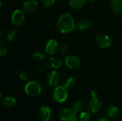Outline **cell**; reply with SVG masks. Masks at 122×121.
<instances>
[{
  "label": "cell",
  "instance_id": "6da1fadb",
  "mask_svg": "<svg viewBox=\"0 0 122 121\" xmlns=\"http://www.w3.org/2000/svg\"><path fill=\"white\" fill-rule=\"evenodd\" d=\"M56 27L61 33L69 34L76 29V23L73 16L66 13L59 16L56 22Z\"/></svg>",
  "mask_w": 122,
  "mask_h": 121
},
{
  "label": "cell",
  "instance_id": "7a4b0ae2",
  "mask_svg": "<svg viewBox=\"0 0 122 121\" xmlns=\"http://www.w3.org/2000/svg\"><path fill=\"white\" fill-rule=\"evenodd\" d=\"M52 96L54 100L59 103H62L65 102L68 98V91L67 88L64 86H56L52 93Z\"/></svg>",
  "mask_w": 122,
  "mask_h": 121
},
{
  "label": "cell",
  "instance_id": "3957f363",
  "mask_svg": "<svg viewBox=\"0 0 122 121\" xmlns=\"http://www.w3.org/2000/svg\"><path fill=\"white\" fill-rule=\"evenodd\" d=\"M25 92L26 93L31 97H36L41 92V86L36 81H29L25 86Z\"/></svg>",
  "mask_w": 122,
  "mask_h": 121
},
{
  "label": "cell",
  "instance_id": "277c9868",
  "mask_svg": "<svg viewBox=\"0 0 122 121\" xmlns=\"http://www.w3.org/2000/svg\"><path fill=\"white\" fill-rule=\"evenodd\" d=\"M11 24L14 27L19 28L23 26L25 21V15L24 12L20 9L14 10L11 16Z\"/></svg>",
  "mask_w": 122,
  "mask_h": 121
},
{
  "label": "cell",
  "instance_id": "5b68a950",
  "mask_svg": "<svg viewBox=\"0 0 122 121\" xmlns=\"http://www.w3.org/2000/svg\"><path fill=\"white\" fill-rule=\"evenodd\" d=\"M59 118L60 121H76L77 116L76 112L71 108L62 109L59 114Z\"/></svg>",
  "mask_w": 122,
  "mask_h": 121
},
{
  "label": "cell",
  "instance_id": "8992f818",
  "mask_svg": "<svg viewBox=\"0 0 122 121\" xmlns=\"http://www.w3.org/2000/svg\"><path fill=\"white\" fill-rule=\"evenodd\" d=\"M96 44L101 48H107L111 46L112 40L108 35H99L95 39Z\"/></svg>",
  "mask_w": 122,
  "mask_h": 121
},
{
  "label": "cell",
  "instance_id": "52a82bcc",
  "mask_svg": "<svg viewBox=\"0 0 122 121\" xmlns=\"http://www.w3.org/2000/svg\"><path fill=\"white\" fill-rule=\"evenodd\" d=\"M65 64L70 69H77L81 66V61L77 56L69 55L65 58Z\"/></svg>",
  "mask_w": 122,
  "mask_h": 121
},
{
  "label": "cell",
  "instance_id": "ba28073f",
  "mask_svg": "<svg viewBox=\"0 0 122 121\" xmlns=\"http://www.w3.org/2000/svg\"><path fill=\"white\" fill-rule=\"evenodd\" d=\"M59 44L58 42L55 39H49L45 46V52L49 56H53L59 50Z\"/></svg>",
  "mask_w": 122,
  "mask_h": 121
},
{
  "label": "cell",
  "instance_id": "9c48e42d",
  "mask_svg": "<svg viewBox=\"0 0 122 121\" xmlns=\"http://www.w3.org/2000/svg\"><path fill=\"white\" fill-rule=\"evenodd\" d=\"M46 81L49 86H56L59 83L60 76L56 71H51L46 76Z\"/></svg>",
  "mask_w": 122,
  "mask_h": 121
},
{
  "label": "cell",
  "instance_id": "30bf717a",
  "mask_svg": "<svg viewBox=\"0 0 122 121\" xmlns=\"http://www.w3.org/2000/svg\"><path fill=\"white\" fill-rule=\"evenodd\" d=\"M87 108L88 110L93 113H98L102 108V102L97 98H92L88 103Z\"/></svg>",
  "mask_w": 122,
  "mask_h": 121
},
{
  "label": "cell",
  "instance_id": "8fae6325",
  "mask_svg": "<svg viewBox=\"0 0 122 121\" xmlns=\"http://www.w3.org/2000/svg\"><path fill=\"white\" fill-rule=\"evenodd\" d=\"M22 7L26 12L33 13L38 9L39 4L36 0H26L22 4Z\"/></svg>",
  "mask_w": 122,
  "mask_h": 121
},
{
  "label": "cell",
  "instance_id": "7c38bea8",
  "mask_svg": "<svg viewBox=\"0 0 122 121\" xmlns=\"http://www.w3.org/2000/svg\"><path fill=\"white\" fill-rule=\"evenodd\" d=\"M39 116L42 121H50L52 116V111L51 108L47 106H42L39 110Z\"/></svg>",
  "mask_w": 122,
  "mask_h": 121
},
{
  "label": "cell",
  "instance_id": "4fadbf2b",
  "mask_svg": "<svg viewBox=\"0 0 122 121\" xmlns=\"http://www.w3.org/2000/svg\"><path fill=\"white\" fill-rule=\"evenodd\" d=\"M91 27V23L86 19H81L76 24V28L80 31H86Z\"/></svg>",
  "mask_w": 122,
  "mask_h": 121
},
{
  "label": "cell",
  "instance_id": "5bb4252c",
  "mask_svg": "<svg viewBox=\"0 0 122 121\" xmlns=\"http://www.w3.org/2000/svg\"><path fill=\"white\" fill-rule=\"evenodd\" d=\"M110 7L114 14H119L122 11V0H111Z\"/></svg>",
  "mask_w": 122,
  "mask_h": 121
},
{
  "label": "cell",
  "instance_id": "9a60e30c",
  "mask_svg": "<svg viewBox=\"0 0 122 121\" xmlns=\"http://www.w3.org/2000/svg\"><path fill=\"white\" fill-rule=\"evenodd\" d=\"M107 114L109 118L112 119H116L119 116V111L117 107L114 106H111L107 108Z\"/></svg>",
  "mask_w": 122,
  "mask_h": 121
},
{
  "label": "cell",
  "instance_id": "2e32d148",
  "mask_svg": "<svg viewBox=\"0 0 122 121\" xmlns=\"http://www.w3.org/2000/svg\"><path fill=\"white\" fill-rule=\"evenodd\" d=\"M50 66L53 68H59L62 65V61L57 57H51L49 62Z\"/></svg>",
  "mask_w": 122,
  "mask_h": 121
},
{
  "label": "cell",
  "instance_id": "e0dca14e",
  "mask_svg": "<svg viewBox=\"0 0 122 121\" xmlns=\"http://www.w3.org/2000/svg\"><path fill=\"white\" fill-rule=\"evenodd\" d=\"M86 4V0H69V5L74 9H81Z\"/></svg>",
  "mask_w": 122,
  "mask_h": 121
},
{
  "label": "cell",
  "instance_id": "ac0fdd59",
  "mask_svg": "<svg viewBox=\"0 0 122 121\" xmlns=\"http://www.w3.org/2000/svg\"><path fill=\"white\" fill-rule=\"evenodd\" d=\"M15 104H16V100L14 98H13L11 96H6L4 98L3 105L5 107L11 108V107H13Z\"/></svg>",
  "mask_w": 122,
  "mask_h": 121
},
{
  "label": "cell",
  "instance_id": "d6986e66",
  "mask_svg": "<svg viewBox=\"0 0 122 121\" xmlns=\"http://www.w3.org/2000/svg\"><path fill=\"white\" fill-rule=\"evenodd\" d=\"M85 104L82 101L80 100H77L74 103H73V110L77 113V112H80L84 108Z\"/></svg>",
  "mask_w": 122,
  "mask_h": 121
},
{
  "label": "cell",
  "instance_id": "ffe728a7",
  "mask_svg": "<svg viewBox=\"0 0 122 121\" xmlns=\"http://www.w3.org/2000/svg\"><path fill=\"white\" fill-rule=\"evenodd\" d=\"M75 83H76V80L73 77H69L65 83H64V86L65 88H66L67 89H69V88H72L74 86H75Z\"/></svg>",
  "mask_w": 122,
  "mask_h": 121
},
{
  "label": "cell",
  "instance_id": "44dd1931",
  "mask_svg": "<svg viewBox=\"0 0 122 121\" xmlns=\"http://www.w3.org/2000/svg\"><path fill=\"white\" fill-rule=\"evenodd\" d=\"M7 51H8V46L6 42L1 40L0 41V56L1 57L4 56L7 53Z\"/></svg>",
  "mask_w": 122,
  "mask_h": 121
},
{
  "label": "cell",
  "instance_id": "7402d4cb",
  "mask_svg": "<svg viewBox=\"0 0 122 121\" xmlns=\"http://www.w3.org/2000/svg\"><path fill=\"white\" fill-rule=\"evenodd\" d=\"M16 38V32L14 29H10L6 34V40L9 41H13Z\"/></svg>",
  "mask_w": 122,
  "mask_h": 121
},
{
  "label": "cell",
  "instance_id": "603a6c76",
  "mask_svg": "<svg viewBox=\"0 0 122 121\" xmlns=\"http://www.w3.org/2000/svg\"><path fill=\"white\" fill-rule=\"evenodd\" d=\"M91 115L88 112H82L79 116V121H90Z\"/></svg>",
  "mask_w": 122,
  "mask_h": 121
},
{
  "label": "cell",
  "instance_id": "cb8c5ba5",
  "mask_svg": "<svg viewBox=\"0 0 122 121\" xmlns=\"http://www.w3.org/2000/svg\"><path fill=\"white\" fill-rule=\"evenodd\" d=\"M31 58H32L34 60L36 61H41L42 60L44 59L45 56H44V53H41V52H36V53H34L32 55Z\"/></svg>",
  "mask_w": 122,
  "mask_h": 121
},
{
  "label": "cell",
  "instance_id": "d4e9b609",
  "mask_svg": "<svg viewBox=\"0 0 122 121\" xmlns=\"http://www.w3.org/2000/svg\"><path fill=\"white\" fill-rule=\"evenodd\" d=\"M49 67H51V66H50V65H49V63L44 64V65L41 66L38 68L37 72H38L39 73H41V74L44 73H46V72L48 71V69H49Z\"/></svg>",
  "mask_w": 122,
  "mask_h": 121
},
{
  "label": "cell",
  "instance_id": "484cf974",
  "mask_svg": "<svg viewBox=\"0 0 122 121\" xmlns=\"http://www.w3.org/2000/svg\"><path fill=\"white\" fill-rule=\"evenodd\" d=\"M19 78L23 81H25L28 79V77H29V75L27 73V72L24 70H21L19 71Z\"/></svg>",
  "mask_w": 122,
  "mask_h": 121
},
{
  "label": "cell",
  "instance_id": "4316f807",
  "mask_svg": "<svg viewBox=\"0 0 122 121\" xmlns=\"http://www.w3.org/2000/svg\"><path fill=\"white\" fill-rule=\"evenodd\" d=\"M59 50L62 53H66L69 50V46L66 44H61L59 46Z\"/></svg>",
  "mask_w": 122,
  "mask_h": 121
},
{
  "label": "cell",
  "instance_id": "83f0119b",
  "mask_svg": "<svg viewBox=\"0 0 122 121\" xmlns=\"http://www.w3.org/2000/svg\"><path fill=\"white\" fill-rule=\"evenodd\" d=\"M55 1L56 0H41L42 4L46 7H49L52 6L53 4H54Z\"/></svg>",
  "mask_w": 122,
  "mask_h": 121
},
{
  "label": "cell",
  "instance_id": "f1b7e54d",
  "mask_svg": "<svg viewBox=\"0 0 122 121\" xmlns=\"http://www.w3.org/2000/svg\"><path fill=\"white\" fill-rule=\"evenodd\" d=\"M91 96L92 98H97L98 96V91L97 90H92L91 91Z\"/></svg>",
  "mask_w": 122,
  "mask_h": 121
},
{
  "label": "cell",
  "instance_id": "f546056e",
  "mask_svg": "<svg viewBox=\"0 0 122 121\" xmlns=\"http://www.w3.org/2000/svg\"><path fill=\"white\" fill-rule=\"evenodd\" d=\"M97 121H109V119L107 118H105V117H101Z\"/></svg>",
  "mask_w": 122,
  "mask_h": 121
},
{
  "label": "cell",
  "instance_id": "4dcf8cb0",
  "mask_svg": "<svg viewBox=\"0 0 122 121\" xmlns=\"http://www.w3.org/2000/svg\"><path fill=\"white\" fill-rule=\"evenodd\" d=\"M3 36H4L3 31H2V30H1V31H0V37H1V38H2V37H3Z\"/></svg>",
  "mask_w": 122,
  "mask_h": 121
},
{
  "label": "cell",
  "instance_id": "1f68e13d",
  "mask_svg": "<svg viewBox=\"0 0 122 121\" xmlns=\"http://www.w3.org/2000/svg\"><path fill=\"white\" fill-rule=\"evenodd\" d=\"M89 1H91L92 2H96V1H98L99 0H89Z\"/></svg>",
  "mask_w": 122,
  "mask_h": 121
}]
</instances>
